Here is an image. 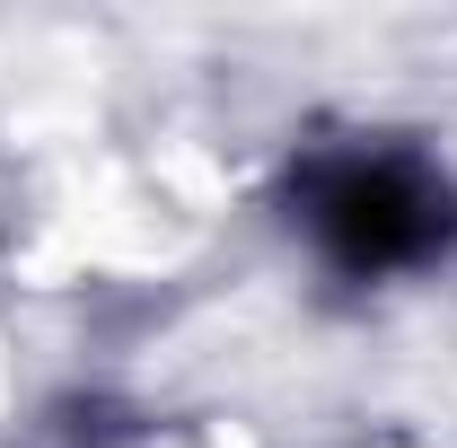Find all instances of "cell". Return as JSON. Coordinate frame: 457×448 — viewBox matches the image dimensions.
Listing matches in <instances>:
<instances>
[{"label":"cell","instance_id":"6da1fadb","mask_svg":"<svg viewBox=\"0 0 457 448\" xmlns=\"http://www.w3.org/2000/svg\"><path fill=\"white\" fill-rule=\"evenodd\" d=\"M299 228L317 237V255L352 281H387V273H422L457 246V185L422 150H317L290 176Z\"/></svg>","mask_w":457,"mask_h":448}]
</instances>
